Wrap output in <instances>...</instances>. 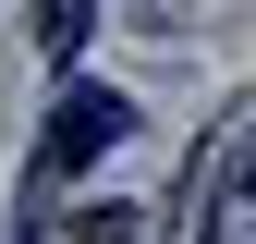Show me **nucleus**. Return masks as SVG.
I'll return each instance as SVG.
<instances>
[{"label": "nucleus", "instance_id": "nucleus-1", "mask_svg": "<svg viewBox=\"0 0 256 244\" xmlns=\"http://www.w3.org/2000/svg\"><path fill=\"white\" fill-rule=\"evenodd\" d=\"M122 134H134V98H122V86H74V98L49 110V134H37V171H49V183H61V171H98Z\"/></svg>", "mask_w": 256, "mask_h": 244}, {"label": "nucleus", "instance_id": "nucleus-2", "mask_svg": "<svg viewBox=\"0 0 256 244\" xmlns=\"http://www.w3.org/2000/svg\"><path fill=\"white\" fill-rule=\"evenodd\" d=\"M86 24H98V0H37V49H49V61H74Z\"/></svg>", "mask_w": 256, "mask_h": 244}, {"label": "nucleus", "instance_id": "nucleus-3", "mask_svg": "<svg viewBox=\"0 0 256 244\" xmlns=\"http://www.w3.org/2000/svg\"><path fill=\"white\" fill-rule=\"evenodd\" d=\"M74 244H134V208H74Z\"/></svg>", "mask_w": 256, "mask_h": 244}, {"label": "nucleus", "instance_id": "nucleus-4", "mask_svg": "<svg viewBox=\"0 0 256 244\" xmlns=\"http://www.w3.org/2000/svg\"><path fill=\"white\" fill-rule=\"evenodd\" d=\"M232 196H256V146H244V159H232Z\"/></svg>", "mask_w": 256, "mask_h": 244}, {"label": "nucleus", "instance_id": "nucleus-5", "mask_svg": "<svg viewBox=\"0 0 256 244\" xmlns=\"http://www.w3.org/2000/svg\"><path fill=\"white\" fill-rule=\"evenodd\" d=\"M12 244H49V232H37V220H24V232H12Z\"/></svg>", "mask_w": 256, "mask_h": 244}]
</instances>
